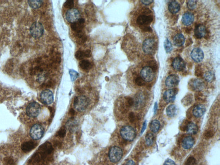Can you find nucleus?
<instances>
[{
  "label": "nucleus",
  "mask_w": 220,
  "mask_h": 165,
  "mask_svg": "<svg viewBox=\"0 0 220 165\" xmlns=\"http://www.w3.org/2000/svg\"><path fill=\"white\" fill-rule=\"evenodd\" d=\"M89 102L88 98L84 95H80L75 98L74 101V106L77 111L83 112L86 109Z\"/></svg>",
  "instance_id": "1"
},
{
  "label": "nucleus",
  "mask_w": 220,
  "mask_h": 165,
  "mask_svg": "<svg viewBox=\"0 0 220 165\" xmlns=\"http://www.w3.org/2000/svg\"><path fill=\"white\" fill-rule=\"evenodd\" d=\"M157 46V42L155 39L153 38H147L143 43V50L148 54H153L156 50Z\"/></svg>",
  "instance_id": "2"
},
{
  "label": "nucleus",
  "mask_w": 220,
  "mask_h": 165,
  "mask_svg": "<svg viewBox=\"0 0 220 165\" xmlns=\"http://www.w3.org/2000/svg\"><path fill=\"white\" fill-rule=\"evenodd\" d=\"M153 20V15L151 14H148L147 12L143 13L138 17L136 19V23L138 26L142 28L148 27L149 25Z\"/></svg>",
  "instance_id": "3"
},
{
  "label": "nucleus",
  "mask_w": 220,
  "mask_h": 165,
  "mask_svg": "<svg viewBox=\"0 0 220 165\" xmlns=\"http://www.w3.org/2000/svg\"><path fill=\"white\" fill-rule=\"evenodd\" d=\"M121 136L125 140L132 141L134 139L136 136L135 130L132 126L127 125L121 129L120 131Z\"/></svg>",
  "instance_id": "4"
},
{
  "label": "nucleus",
  "mask_w": 220,
  "mask_h": 165,
  "mask_svg": "<svg viewBox=\"0 0 220 165\" xmlns=\"http://www.w3.org/2000/svg\"><path fill=\"white\" fill-rule=\"evenodd\" d=\"M30 33L33 38H40L44 33V28L41 23L34 22L30 27Z\"/></svg>",
  "instance_id": "5"
},
{
  "label": "nucleus",
  "mask_w": 220,
  "mask_h": 165,
  "mask_svg": "<svg viewBox=\"0 0 220 165\" xmlns=\"http://www.w3.org/2000/svg\"><path fill=\"white\" fill-rule=\"evenodd\" d=\"M122 156V150L119 147L114 146L109 150V159L112 163H117L119 161Z\"/></svg>",
  "instance_id": "6"
},
{
  "label": "nucleus",
  "mask_w": 220,
  "mask_h": 165,
  "mask_svg": "<svg viewBox=\"0 0 220 165\" xmlns=\"http://www.w3.org/2000/svg\"><path fill=\"white\" fill-rule=\"evenodd\" d=\"M140 77L145 82H151L155 77V72L152 67L145 66L141 70Z\"/></svg>",
  "instance_id": "7"
},
{
  "label": "nucleus",
  "mask_w": 220,
  "mask_h": 165,
  "mask_svg": "<svg viewBox=\"0 0 220 165\" xmlns=\"http://www.w3.org/2000/svg\"><path fill=\"white\" fill-rule=\"evenodd\" d=\"M44 134V129L41 125L36 124L33 125L30 131L31 138L34 140H37L41 139Z\"/></svg>",
  "instance_id": "8"
},
{
  "label": "nucleus",
  "mask_w": 220,
  "mask_h": 165,
  "mask_svg": "<svg viewBox=\"0 0 220 165\" xmlns=\"http://www.w3.org/2000/svg\"><path fill=\"white\" fill-rule=\"evenodd\" d=\"M40 112V105L38 103L33 102L28 105L26 109L27 115L31 118L37 117Z\"/></svg>",
  "instance_id": "9"
},
{
  "label": "nucleus",
  "mask_w": 220,
  "mask_h": 165,
  "mask_svg": "<svg viewBox=\"0 0 220 165\" xmlns=\"http://www.w3.org/2000/svg\"><path fill=\"white\" fill-rule=\"evenodd\" d=\"M54 148L51 143L46 142L39 147L37 152L41 156L43 160L53 152Z\"/></svg>",
  "instance_id": "10"
},
{
  "label": "nucleus",
  "mask_w": 220,
  "mask_h": 165,
  "mask_svg": "<svg viewBox=\"0 0 220 165\" xmlns=\"http://www.w3.org/2000/svg\"><path fill=\"white\" fill-rule=\"evenodd\" d=\"M65 17L68 22L73 23L78 21L80 18V13L77 9L72 8L67 11Z\"/></svg>",
  "instance_id": "11"
},
{
  "label": "nucleus",
  "mask_w": 220,
  "mask_h": 165,
  "mask_svg": "<svg viewBox=\"0 0 220 165\" xmlns=\"http://www.w3.org/2000/svg\"><path fill=\"white\" fill-rule=\"evenodd\" d=\"M40 99L42 102L46 105H50L54 101V97L53 92L50 90H45L40 94Z\"/></svg>",
  "instance_id": "12"
},
{
  "label": "nucleus",
  "mask_w": 220,
  "mask_h": 165,
  "mask_svg": "<svg viewBox=\"0 0 220 165\" xmlns=\"http://www.w3.org/2000/svg\"><path fill=\"white\" fill-rule=\"evenodd\" d=\"M189 85L191 89L196 92L201 91L205 87V84L203 81L198 79L192 80L189 83Z\"/></svg>",
  "instance_id": "13"
},
{
  "label": "nucleus",
  "mask_w": 220,
  "mask_h": 165,
  "mask_svg": "<svg viewBox=\"0 0 220 165\" xmlns=\"http://www.w3.org/2000/svg\"><path fill=\"white\" fill-rule=\"evenodd\" d=\"M192 59L197 63H200L204 58V53L203 50L200 48H196L192 51L190 54Z\"/></svg>",
  "instance_id": "14"
},
{
  "label": "nucleus",
  "mask_w": 220,
  "mask_h": 165,
  "mask_svg": "<svg viewBox=\"0 0 220 165\" xmlns=\"http://www.w3.org/2000/svg\"><path fill=\"white\" fill-rule=\"evenodd\" d=\"M179 82V77L176 74H171L166 78L165 84L169 88H173L178 85Z\"/></svg>",
  "instance_id": "15"
},
{
  "label": "nucleus",
  "mask_w": 220,
  "mask_h": 165,
  "mask_svg": "<svg viewBox=\"0 0 220 165\" xmlns=\"http://www.w3.org/2000/svg\"><path fill=\"white\" fill-rule=\"evenodd\" d=\"M172 66L175 70L181 71L185 68L186 63L182 58L177 57L173 60Z\"/></svg>",
  "instance_id": "16"
},
{
  "label": "nucleus",
  "mask_w": 220,
  "mask_h": 165,
  "mask_svg": "<svg viewBox=\"0 0 220 165\" xmlns=\"http://www.w3.org/2000/svg\"><path fill=\"white\" fill-rule=\"evenodd\" d=\"M176 94L177 92L174 89L167 90L163 94V99L167 103L172 102L176 98Z\"/></svg>",
  "instance_id": "17"
},
{
  "label": "nucleus",
  "mask_w": 220,
  "mask_h": 165,
  "mask_svg": "<svg viewBox=\"0 0 220 165\" xmlns=\"http://www.w3.org/2000/svg\"><path fill=\"white\" fill-rule=\"evenodd\" d=\"M207 33L206 28L203 25H198L196 26L194 31L195 37L198 39H201L205 37Z\"/></svg>",
  "instance_id": "18"
},
{
  "label": "nucleus",
  "mask_w": 220,
  "mask_h": 165,
  "mask_svg": "<svg viewBox=\"0 0 220 165\" xmlns=\"http://www.w3.org/2000/svg\"><path fill=\"white\" fill-rule=\"evenodd\" d=\"M194 20V16L193 13L190 12H187L184 13L182 17V22L185 26H190L193 23Z\"/></svg>",
  "instance_id": "19"
},
{
  "label": "nucleus",
  "mask_w": 220,
  "mask_h": 165,
  "mask_svg": "<svg viewBox=\"0 0 220 165\" xmlns=\"http://www.w3.org/2000/svg\"><path fill=\"white\" fill-rule=\"evenodd\" d=\"M194 144V140L192 137L187 136L184 138L182 141V145L184 149L188 150L193 147Z\"/></svg>",
  "instance_id": "20"
},
{
  "label": "nucleus",
  "mask_w": 220,
  "mask_h": 165,
  "mask_svg": "<svg viewBox=\"0 0 220 165\" xmlns=\"http://www.w3.org/2000/svg\"><path fill=\"white\" fill-rule=\"evenodd\" d=\"M37 146V144L32 141H28L23 143L21 146V149L23 151L27 153L30 152L34 149Z\"/></svg>",
  "instance_id": "21"
},
{
  "label": "nucleus",
  "mask_w": 220,
  "mask_h": 165,
  "mask_svg": "<svg viewBox=\"0 0 220 165\" xmlns=\"http://www.w3.org/2000/svg\"><path fill=\"white\" fill-rule=\"evenodd\" d=\"M205 108L203 105H198L194 108L193 114L195 117L200 118L202 117L205 112Z\"/></svg>",
  "instance_id": "22"
},
{
  "label": "nucleus",
  "mask_w": 220,
  "mask_h": 165,
  "mask_svg": "<svg viewBox=\"0 0 220 165\" xmlns=\"http://www.w3.org/2000/svg\"><path fill=\"white\" fill-rule=\"evenodd\" d=\"M168 9L169 11L171 13L175 14V13H178L180 10V5L176 1H171L169 3Z\"/></svg>",
  "instance_id": "23"
},
{
  "label": "nucleus",
  "mask_w": 220,
  "mask_h": 165,
  "mask_svg": "<svg viewBox=\"0 0 220 165\" xmlns=\"http://www.w3.org/2000/svg\"><path fill=\"white\" fill-rule=\"evenodd\" d=\"M185 38L182 34H178L174 37V44L177 46H181L184 44Z\"/></svg>",
  "instance_id": "24"
},
{
  "label": "nucleus",
  "mask_w": 220,
  "mask_h": 165,
  "mask_svg": "<svg viewBox=\"0 0 220 165\" xmlns=\"http://www.w3.org/2000/svg\"><path fill=\"white\" fill-rule=\"evenodd\" d=\"M67 128L71 132H75L78 129V123L77 121L74 120V118H72L67 123Z\"/></svg>",
  "instance_id": "25"
},
{
  "label": "nucleus",
  "mask_w": 220,
  "mask_h": 165,
  "mask_svg": "<svg viewBox=\"0 0 220 165\" xmlns=\"http://www.w3.org/2000/svg\"><path fill=\"white\" fill-rule=\"evenodd\" d=\"M186 130L189 134L191 135L196 134L198 131L197 126L194 123L190 122L187 125Z\"/></svg>",
  "instance_id": "26"
},
{
  "label": "nucleus",
  "mask_w": 220,
  "mask_h": 165,
  "mask_svg": "<svg viewBox=\"0 0 220 165\" xmlns=\"http://www.w3.org/2000/svg\"><path fill=\"white\" fill-rule=\"evenodd\" d=\"M177 112V107L174 105H171L167 108L166 112L167 115L169 117H173L176 115Z\"/></svg>",
  "instance_id": "27"
},
{
  "label": "nucleus",
  "mask_w": 220,
  "mask_h": 165,
  "mask_svg": "<svg viewBox=\"0 0 220 165\" xmlns=\"http://www.w3.org/2000/svg\"><path fill=\"white\" fill-rule=\"evenodd\" d=\"M160 126V124L159 121L157 120H153L150 124V129L152 132L156 133L159 131Z\"/></svg>",
  "instance_id": "28"
},
{
  "label": "nucleus",
  "mask_w": 220,
  "mask_h": 165,
  "mask_svg": "<svg viewBox=\"0 0 220 165\" xmlns=\"http://www.w3.org/2000/svg\"><path fill=\"white\" fill-rule=\"evenodd\" d=\"M80 67L82 68V70L88 71L90 70L91 68V64L89 60H82L79 63Z\"/></svg>",
  "instance_id": "29"
},
{
  "label": "nucleus",
  "mask_w": 220,
  "mask_h": 165,
  "mask_svg": "<svg viewBox=\"0 0 220 165\" xmlns=\"http://www.w3.org/2000/svg\"><path fill=\"white\" fill-rule=\"evenodd\" d=\"M44 2L41 0H34V1H29L28 3L31 8L33 9H37L40 8L43 4Z\"/></svg>",
  "instance_id": "30"
},
{
  "label": "nucleus",
  "mask_w": 220,
  "mask_h": 165,
  "mask_svg": "<svg viewBox=\"0 0 220 165\" xmlns=\"http://www.w3.org/2000/svg\"><path fill=\"white\" fill-rule=\"evenodd\" d=\"M83 27H84L83 24L81 23L78 21L72 23L71 25V28L72 29L77 33L82 32V30L83 29Z\"/></svg>",
  "instance_id": "31"
},
{
  "label": "nucleus",
  "mask_w": 220,
  "mask_h": 165,
  "mask_svg": "<svg viewBox=\"0 0 220 165\" xmlns=\"http://www.w3.org/2000/svg\"><path fill=\"white\" fill-rule=\"evenodd\" d=\"M154 140V136L153 134H148L145 137L146 144L148 146H151L153 145Z\"/></svg>",
  "instance_id": "32"
},
{
  "label": "nucleus",
  "mask_w": 220,
  "mask_h": 165,
  "mask_svg": "<svg viewBox=\"0 0 220 165\" xmlns=\"http://www.w3.org/2000/svg\"><path fill=\"white\" fill-rule=\"evenodd\" d=\"M204 78L206 81L211 82L214 79V74L211 71H207L204 74Z\"/></svg>",
  "instance_id": "33"
},
{
  "label": "nucleus",
  "mask_w": 220,
  "mask_h": 165,
  "mask_svg": "<svg viewBox=\"0 0 220 165\" xmlns=\"http://www.w3.org/2000/svg\"><path fill=\"white\" fill-rule=\"evenodd\" d=\"M164 47L165 50L166 51L167 53L170 52L173 49V46H172V43L168 39H166L164 41Z\"/></svg>",
  "instance_id": "34"
},
{
  "label": "nucleus",
  "mask_w": 220,
  "mask_h": 165,
  "mask_svg": "<svg viewBox=\"0 0 220 165\" xmlns=\"http://www.w3.org/2000/svg\"><path fill=\"white\" fill-rule=\"evenodd\" d=\"M69 74L70 75L71 81H75L77 78L79 77V73L73 69H71L69 70Z\"/></svg>",
  "instance_id": "35"
},
{
  "label": "nucleus",
  "mask_w": 220,
  "mask_h": 165,
  "mask_svg": "<svg viewBox=\"0 0 220 165\" xmlns=\"http://www.w3.org/2000/svg\"><path fill=\"white\" fill-rule=\"evenodd\" d=\"M197 1H189L187 2V6L190 10H194L197 7Z\"/></svg>",
  "instance_id": "36"
},
{
  "label": "nucleus",
  "mask_w": 220,
  "mask_h": 165,
  "mask_svg": "<svg viewBox=\"0 0 220 165\" xmlns=\"http://www.w3.org/2000/svg\"><path fill=\"white\" fill-rule=\"evenodd\" d=\"M75 56L76 59L79 60H83V58L85 57L84 51H77V52L75 53Z\"/></svg>",
  "instance_id": "37"
},
{
  "label": "nucleus",
  "mask_w": 220,
  "mask_h": 165,
  "mask_svg": "<svg viewBox=\"0 0 220 165\" xmlns=\"http://www.w3.org/2000/svg\"><path fill=\"white\" fill-rule=\"evenodd\" d=\"M66 134V130L65 128H61L57 132V135L60 138H64Z\"/></svg>",
  "instance_id": "38"
},
{
  "label": "nucleus",
  "mask_w": 220,
  "mask_h": 165,
  "mask_svg": "<svg viewBox=\"0 0 220 165\" xmlns=\"http://www.w3.org/2000/svg\"><path fill=\"white\" fill-rule=\"evenodd\" d=\"M74 5V2L72 0H69V1H67L65 2L64 3V6L65 7V8H70V9H72L73 8Z\"/></svg>",
  "instance_id": "39"
},
{
  "label": "nucleus",
  "mask_w": 220,
  "mask_h": 165,
  "mask_svg": "<svg viewBox=\"0 0 220 165\" xmlns=\"http://www.w3.org/2000/svg\"><path fill=\"white\" fill-rule=\"evenodd\" d=\"M5 161L6 165H15L16 164L14 159L11 157L5 158Z\"/></svg>",
  "instance_id": "40"
},
{
  "label": "nucleus",
  "mask_w": 220,
  "mask_h": 165,
  "mask_svg": "<svg viewBox=\"0 0 220 165\" xmlns=\"http://www.w3.org/2000/svg\"><path fill=\"white\" fill-rule=\"evenodd\" d=\"M135 83L138 86H142L145 84V81L140 76H139L135 79Z\"/></svg>",
  "instance_id": "41"
},
{
  "label": "nucleus",
  "mask_w": 220,
  "mask_h": 165,
  "mask_svg": "<svg viewBox=\"0 0 220 165\" xmlns=\"http://www.w3.org/2000/svg\"><path fill=\"white\" fill-rule=\"evenodd\" d=\"M196 163V160L194 157L189 158L185 162V165H194Z\"/></svg>",
  "instance_id": "42"
},
{
  "label": "nucleus",
  "mask_w": 220,
  "mask_h": 165,
  "mask_svg": "<svg viewBox=\"0 0 220 165\" xmlns=\"http://www.w3.org/2000/svg\"><path fill=\"white\" fill-rule=\"evenodd\" d=\"M126 100H127L126 102H127V106L131 107L134 105V99L132 98L127 97L126 98Z\"/></svg>",
  "instance_id": "43"
},
{
  "label": "nucleus",
  "mask_w": 220,
  "mask_h": 165,
  "mask_svg": "<svg viewBox=\"0 0 220 165\" xmlns=\"http://www.w3.org/2000/svg\"><path fill=\"white\" fill-rule=\"evenodd\" d=\"M204 136L205 139H210V138L212 137L213 136H214V133L211 131H207L204 133Z\"/></svg>",
  "instance_id": "44"
},
{
  "label": "nucleus",
  "mask_w": 220,
  "mask_h": 165,
  "mask_svg": "<svg viewBox=\"0 0 220 165\" xmlns=\"http://www.w3.org/2000/svg\"><path fill=\"white\" fill-rule=\"evenodd\" d=\"M129 119L130 122L131 123L134 122L135 120V115H134V113L131 112L129 114Z\"/></svg>",
  "instance_id": "45"
},
{
  "label": "nucleus",
  "mask_w": 220,
  "mask_h": 165,
  "mask_svg": "<svg viewBox=\"0 0 220 165\" xmlns=\"http://www.w3.org/2000/svg\"><path fill=\"white\" fill-rule=\"evenodd\" d=\"M163 165H176L173 161L170 159H168L166 161Z\"/></svg>",
  "instance_id": "46"
},
{
  "label": "nucleus",
  "mask_w": 220,
  "mask_h": 165,
  "mask_svg": "<svg viewBox=\"0 0 220 165\" xmlns=\"http://www.w3.org/2000/svg\"><path fill=\"white\" fill-rule=\"evenodd\" d=\"M84 55H85V57H86L89 58L91 57V51L90 50H86L84 51Z\"/></svg>",
  "instance_id": "47"
},
{
  "label": "nucleus",
  "mask_w": 220,
  "mask_h": 165,
  "mask_svg": "<svg viewBox=\"0 0 220 165\" xmlns=\"http://www.w3.org/2000/svg\"><path fill=\"white\" fill-rule=\"evenodd\" d=\"M140 2L142 3L143 5H151L152 3H153V1H141Z\"/></svg>",
  "instance_id": "48"
},
{
  "label": "nucleus",
  "mask_w": 220,
  "mask_h": 165,
  "mask_svg": "<svg viewBox=\"0 0 220 165\" xmlns=\"http://www.w3.org/2000/svg\"><path fill=\"white\" fill-rule=\"evenodd\" d=\"M146 126H147V123H146V121H145L144 122V123L143 125L142 126V129L141 130V135L145 131V130L146 128Z\"/></svg>",
  "instance_id": "49"
},
{
  "label": "nucleus",
  "mask_w": 220,
  "mask_h": 165,
  "mask_svg": "<svg viewBox=\"0 0 220 165\" xmlns=\"http://www.w3.org/2000/svg\"><path fill=\"white\" fill-rule=\"evenodd\" d=\"M125 165H135V163L133 160H129L127 162Z\"/></svg>",
  "instance_id": "50"
},
{
  "label": "nucleus",
  "mask_w": 220,
  "mask_h": 165,
  "mask_svg": "<svg viewBox=\"0 0 220 165\" xmlns=\"http://www.w3.org/2000/svg\"><path fill=\"white\" fill-rule=\"evenodd\" d=\"M69 114H70L71 116H73L75 114V110L73 108H71L69 111Z\"/></svg>",
  "instance_id": "51"
},
{
  "label": "nucleus",
  "mask_w": 220,
  "mask_h": 165,
  "mask_svg": "<svg viewBox=\"0 0 220 165\" xmlns=\"http://www.w3.org/2000/svg\"><path fill=\"white\" fill-rule=\"evenodd\" d=\"M61 143H60V142H56V143H55V146H56V147H57V148H59V147H60V146H61Z\"/></svg>",
  "instance_id": "52"
},
{
  "label": "nucleus",
  "mask_w": 220,
  "mask_h": 165,
  "mask_svg": "<svg viewBox=\"0 0 220 165\" xmlns=\"http://www.w3.org/2000/svg\"><path fill=\"white\" fill-rule=\"evenodd\" d=\"M157 108H158V105H157V102L155 103L154 104V114H156V112H157Z\"/></svg>",
  "instance_id": "53"
}]
</instances>
